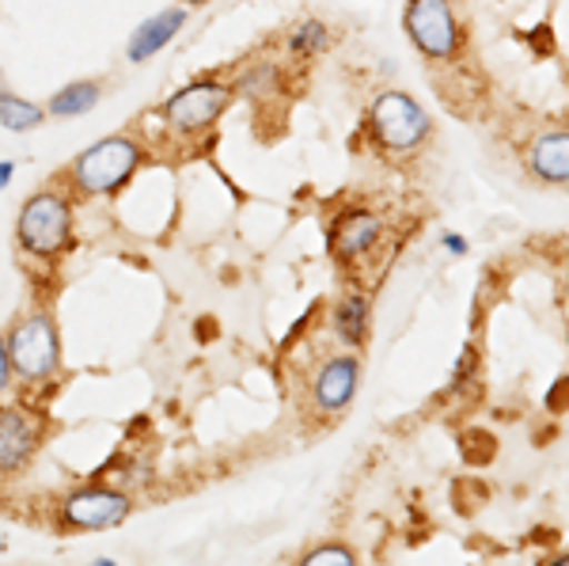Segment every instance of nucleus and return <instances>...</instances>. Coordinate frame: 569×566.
<instances>
[{
  "instance_id": "f257e3e1",
  "label": "nucleus",
  "mask_w": 569,
  "mask_h": 566,
  "mask_svg": "<svg viewBox=\"0 0 569 566\" xmlns=\"http://www.w3.org/2000/svg\"><path fill=\"white\" fill-rule=\"evenodd\" d=\"M141 163V145L133 137H103L72 163V179L84 195H114Z\"/></svg>"
},
{
  "instance_id": "f03ea898",
  "label": "nucleus",
  "mask_w": 569,
  "mask_h": 566,
  "mask_svg": "<svg viewBox=\"0 0 569 566\" xmlns=\"http://www.w3.org/2000/svg\"><path fill=\"white\" fill-rule=\"evenodd\" d=\"M369 130L383 149L415 152L429 137V130H433V122H429L421 103H415L407 91H383L369 107Z\"/></svg>"
},
{
  "instance_id": "7ed1b4c3",
  "label": "nucleus",
  "mask_w": 569,
  "mask_h": 566,
  "mask_svg": "<svg viewBox=\"0 0 569 566\" xmlns=\"http://www.w3.org/2000/svg\"><path fill=\"white\" fill-rule=\"evenodd\" d=\"M16 236H20V248L31 255H58L69 244L72 236V214L69 202L53 190H42L31 202L23 206L20 225H16Z\"/></svg>"
},
{
  "instance_id": "20e7f679",
  "label": "nucleus",
  "mask_w": 569,
  "mask_h": 566,
  "mask_svg": "<svg viewBox=\"0 0 569 566\" xmlns=\"http://www.w3.org/2000/svg\"><path fill=\"white\" fill-rule=\"evenodd\" d=\"M407 34L426 58L448 61L460 53V23H456L448 0H410Z\"/></svg>"
},
{
  "instance_id": "39448f33",
  "label": "nucleus",
  "mask_w": 569,
  "mask_h": 566,
  "mask_svg": "<svg viewBox=\"0 0 569 566\" xmlns=\"http://www.w3.org/2000/svg\"><path fill=\"white\" fill-rule=\"evenodd\" d=\"M228 103H232V88L217 85V80H198V85L182 88L168 99L163 118L179 133H201L228 111Z\"/></svg>"
},
{
  "instance_id": "423d86ee",
  "label": "nucleus",
  "mask_w": 569,
  "mask_h": 566,
  "mask_svg": "<svg viewBox=\"0 0 569 566\" xmlns=\"http://www.w3.org/2000/svg\"><path fill=\"white\" fill-rule=\"evenodd\" d=\"M8 361L27 380H46L58 369V331H53L50 316H31L12 331L8 342Z\"/></svg>"
},
{
  "instance_id": "0eeeda50",
  "label": "nucleus",
  "mask_w": 569,
  "mask_h": 566,
  "mask_svg": "<svg viewBox=\"0 0 569 566\" xmlns=\"http://www.w3.org/2000/svg\"><path fill=\"white\" fill-rule=\"evenodd\" d=\"M130 517V498L118 490H80L66 502V522L77 528H114Z\"/></svg>"
},
{
  "instance_id": "6e6552de",
  "label": "nucleus",
  "mask_w": 569,
  "mask_h": 566,
  "mask_svg": "<svg viewBox=\"0 0 569 566\" xmlns=\"http://www.w3.org/2000/svg\"><path fill=\"white\" fill-rule=\"evenodd\" d=\"M34 449V423L20 410L0 407V476L20 471Z\"/></svg>"
},
{
  "instance_id": "1a4fd4ad",
  "label": "nucleus",
  "mask_w": 569,
  "mask_h": 566,
  "mask_svg": "<svg viewBox=\"0 0 569 566\" xmlns=\"http://www.w3.org/2000/svg\"><path fill=\"white\" fill-rule=\"evenodd\" d=\"M182 23H187V12H182V8H168V12L152 16V20H144V23L130 34V46H126V58H130V61H149L152 53H160L163 46L176 39V34L182 31Z\"/></svg>"
},
{
  "instance_id": "9d476101",
  "label": "nucleus",
  "mask_w": 569,
  "mask_h": 566,
  "mask_svg": "<svg viewBox=\"0 0 569 566\" xmlns=\"http://www.w3.org/2000/svg\"><path fill=\"white\" fill-rule=\"evenodd\" d=\"M376 236H380V221L372 214H365V209H350L330 228V248H335L338 259H357V255L372 248Z\"/></svg>"
},
{
  "instance_id": "9b49d317",
  "label": "nucleus",
  "mask_w": 569,
  "mask_h": 566,
  "mask_svg": "<svg viewBox=\"0 0 569 566\" xmlns=\"http://www.w3.org/2000/svg\"><path fill=\"white\" fill-rule=\"evenodd\" d=\"M357 391V361L353 358H335L323 365L316 380V404L323 410H342Z\"/></svg>"
},
{
  "instance_id": "f8f14e48",
  "label": "nucleus",
  "mask_w": 569,
  "mask_h": 566,
  "mask_svg": "<svg viewBox=\"0 0 569 566\" xmlns=\"http://www.w3.org/2000/svg\"><path fill=\"white\" fill-rule=\"evenodd\" d=\"M531 168L547 182H566L569 179V137L562 130L539 137V141L531 145Z\"/></svg>"
},
{
  "instance_id": "ddd939ff",
  "label": "nucleus",
  "mask_w": 569,
  "mask_h": 566,
  "mask_svg": "<svg viewBox=\"0 0 569 566\" xmlns=\"http://www.w3.org/2000/svg\"><path fill=\"white\" fill-rule=\"evenodd\" d=\"M335 331L342 335V342H365V331H369V305H365L361 294H346L335 308Z\"/></svg>"
},
{
  "instance_id": "4468645a",
  "label": "nucleus",
  "mask_w": 569,
  "mask_h": 566,
  "mask_svg": "<svg viewBox=\"0 0 569 566\" xmlns=\"http://www.w3.org/2000/svg\"><path fill=\"white\" fill-rule=\"evenodd\" d=\"M96 103H99V85H91V80H77V85L53 91L50 115H58V118H77V115H88Z\"/></svg>"
},
{
  "instance_id": "2eb2a0df",
  "label": "nucleus",
  "mask_w": 569,
  "mask_h": 566,
  "mask_svg": "<svg viewBox=\"0 0 569 566\" xmlns=\"http://www.w3.org/2000/svg\"><path fill=\"white\" fill-rule=\"evenodd\" d=\"M42 118H46L42 107L27 103V99L12 96V91H0V126H4V130L27 133V130H34V126H39Z\"/></svg>"
},
{
  "instance_id": "dca6fc26",
  "label": "nucleus",
  "mask_w": 569,
  "mask_h": 566,
  "mask_svg": "<svg viewBox=\"0 0 569 566\" xmlns=\"http://www.w3.org/2000/svg\"><path fill=\"white\" fill-rule=\"evenodd\" d=\"M327 42H330V31H327V23H319V20L297 23V31L289 34V50L297 53V58H311V53H323Z\"/></svg>"
},
{
  "instance_id": "f3484780",
  "label": "nucleus",
  "mask_w": 569,
  "mask_h": 566,
  "mask_svg": "<svg viewBox=\"0 0 569 566\" xmlns=\"http://www.w3.org/2000/svg\"><path fill=\"white\" fill-rule=\"evenodd\" d=\"M278 85H281L278 66H254V69H247L240 80H236V88H240L243 96H251V99L270 96V91L278 88Z\"/></svg>"
},
{
  "instance_id": "a211bd4d",
  "label": "nucleus",
  "mask_w": 569,
  "mask_h": 566,
  "mask_svg": "<svg viewBox=\"0 0 569 566\" xmlns=\"http://www.w3.org/2000/svg\"><path fill=\"white\" fill-rule=\"evenodd\" d=\"M353 552L346 547H319V552L305 555V566H353Z\"/></svg>"
},
{
  "instance_id": "6ab92c4d",
  "label": "nucleus",
  "mask_w": 569,
  "mask_h": 566,
  "mask_svg": "<svg viewBox=\"0 0 569 566\" xmlns=\"http://www.w3.org/2000/svg\"><path fill=\"white\" fill-rule=\"evenodd\" d=\"M8 380H12V361H8V346L0 342V391L8 388Z\"/></svg>"
},
{
  "instance_id": "aec40b11",
  "label": "nucleus",
  "mask_w": 569,
  "mask_h": 566,
  "mask_svg": "<svg viewBox=\"0 0 569 566\" xmlns=\"http://www.w3.org/2000/svg\"><path fill=\"white\" fill-rule=\"evenodd\" d=\"M445 248L452 251V255H463V251H467V244L460 240V236H445Z\"/></svg>"
},
{
  "instance_id": "412c9836",
  "label": "nucleus",
  "mask_w": 569,
  "mask_h": 566,
  "mask_svg": "<svg viewBox=\"0 0 569 566\" xmlns=\"http://www.w3.org/2000/svg\"><path fill=\"white\" fill-rule=\"evenodd\" d=\"M8 179H12V163H4V160H0V190L8 187Z\"/></svg>"
},
{
  "instance_id": "4be33fe9",
  "label": "nucleus",
  "mask_w": 569,
  "mask_h": 566,
  "mask_svg": "<svg viewBox=\"0 0 569 566\" xmlns=\"http://www.w3.org/2000/svg\"><path fill=\"white\" fill-rule=\"evenodd\" d=\"M187 4H206V0H187Z\"/></svg>"
}]
</instances>
